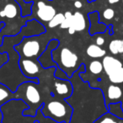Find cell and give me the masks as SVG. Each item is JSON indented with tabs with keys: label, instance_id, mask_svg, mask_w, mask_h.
Masks as SVG:
<instances>
[{
	"label": "cell",
	"instance_id": "obj_22",
	"mask_svg": "<svg viewBox=\"0 0 123 123\" xmlns=\"http://www.w3.org/2000/svg\"><path fill=\"white\" fill-rule=\"evenodd\" d=\"M82 6H83V4L80 1H79V0L74 1V7L75 8H77V9H80V8H82Z\"/></svg>",
	"mask_w": 123,
	"mask_h": 123
},
{
	"label": "cell",
	"instance_id": "obj_5",
	"mask_svg": "<svg viewBox=\"0 0 123 123\" xmlns=\"http://www.w3.org/2000/svg\"><path fill=\"white\" fill-rule=\"evenodd\" d=\"M48 111L56 117H62L67 113V109L62 103L59 101H51L48 104Z\"/></svg>",
	"mask_w": 123,
	"mask_h": 123
},
{
	"label": "cell",
	"instance_id": "obj_26",
	"mask_svg": "<svg viewBox=\"0 0 123 123\" xmlns=\"http://www.w3.org/2000/svg\"><path fill=\"white\" fill-rule=\"evenodd\" d=\"M69 1H77V0H69Z\"/></svg>",
	"mask_w": 123,
	"mask_h": 123
},
{
	"label": "cell",
	"instance_id": "obj_17",
	"mask_svg": "<svg viewBox=\"0 0 123 123\" xmlns=\"http://www.w3.org/2000/svg\"><path fill=\"white\" fill-rule=\"evenodd\" d=\"M64 16H65V19H64L63 22L61 24L60 27H61V29H68L71 26V25H72L73 14L70 11H67V12L64 14Z\"/></svg>",
	"mask_w": 123,
	"mask_h": 123
},
{
	"label": "cell",
	"instance_id": "obj_12",
	"mask_svg": "<svg viewBox=\"0 0 123 123\" xmlns=\"http://www.w3.org/2000/svg\"><path fill=\"white\" fill-rule=\"evenodd\" d=\"M121 89L116 85H110L107 90V95L110 99H118L121 97Z\"/></svg>",
	"mask_w": 123,
	"mask_h": 123
},
{
	"label": "cell",
	"instance_id": "obj_7",
	"mask_svg": "<svg viewBox=\"0 0 123 123\" xmlns=\"http://www.w3.org/2000/svg\"><path fill=\"white\" fill-rule=\"evenodd\" d=\"M25 96L27 99L32 104H37L41 100V94L38 89L35 86L29 85L26 89Z\"/></svg>",
	"mask_w": 123,
	"mask_h": 123
},
{
	"label": "cell",
	"instance_id": "obj_18",
	"mask_svg": "<svg viewBox=\"0 0 123 123\" xmlns=\"http://www.w3.org/2000/svg\"><path fill=\"white\" fill-rule=\"evenodd\" d=\"M114 16H115V11L112 9H106L104 11V13H103V17L105 19H108V20L113 19Z\"/></svg>",
	"mask_w": 123,
	"mask_h": 123
},
{
	"label": "cell",
	"instance_id": "obj_25",
	"mask_svg": "<svg viewBox=\"0 0 123 123\" xmlns=\"http://www.w3.org/2000/svg\"><path fill=\"white\" fill-rule=\"evenodd\" d=\"M0 17H6L5 12H4V10L0 11Z\"/></svg>",
	"mask_w": 123,
	"mask_h": 123
},
{
	"label": "cell",
	"instance_id": "obj_2",
	"mask_svg": "<svg viewBox=\"0 0 123 123\" xmlns=\"http://www.w3.org/2000/svg\"><path fill=\"white\" fill-rule=\"evenodd\" d=\"M38 10H37V15L41 20L49 22L51 19L56 15V9L51 5H47L42 1H40L37 4Z\"/></svg>",
	"mask_w": 123,
	"mask_h": 123
},
{
	"label": "cell",
	"instance_id": "obj_4",
	"mask_svg": "<svg viewBox=\"0 0 123 123\" xmlns=\"http://www.w3.org/2000/svg\"><path fill=\"white\" fill-rule=\"evenodd\" d=\"M40 49H41V46L37 41H28L23 46L22 52L26 57H33L37 56Z\"/></svg>",
	"mask_w": 123,
	"mask_h": 123
},
{
	"label": "cell",
	"instance_id": "obj_3",
	"mask_svg": "<svg viewBox=\"0 0 123 123\" xmlns=\"http://www.w3.org/2000/svg\"><path fill=\"white\" fill-rule=\"evenodd\" d=\"M102 65H103V69L105 71L107 75H109L110 74L114 72L116 69L120 68H122V64H121V62L118 59H116V58L111 56H105L102 61Z\"/></svg>",
	"mask_w": 123,
	"mask_h": 123
},
{
	"label": "cell",
	"instance_id": "obj_27",
	"mask_svg": "<svg viewBox=\"0 0 123 123\" xmlns=\"http://www.w3.org/2000/svg\"><path fill=\"white\" fill-rule=\"evenodd\" d=\"M122 4H123V0H122Z\"/></svg>",
	"mask_w": 123,
	"mask_h": 123
},
{
	"label": "cell",
	"instance_id": "obj_9",
	"mask_svg": "<svg viewBox=\"0 0 123 123\" xmlns=\"http://www.w3.org/2000/svg\"><path fill=\"white\" fill-rule=\"evenodd\" d=\"M22 68L25 72L27 74H30V75H35L39 72V67L37 66V64L35 62L29 59L23 60Z\"/></svg>",
	"mask_w": 123,
	"mask_h": 123
},
{
	"label": "cell",
	"instance_id": "obj_1",
	"mask_svg": "<svg viewBox=\"0 0 123 123\" xmlns=\"http://www.w3.org/2000/svg\"><path fill=\"white\" fill-rule=\"evenodd\" d=\"M60 58H61V62L62 66L66 68H74L77 64L78 60H79L78 55L67 47L63 48L61 51Z\"/></svg>",
	"mask_w": 123,
	"mask_h": 123
},
{
	"label": "cell",
	"instance_id": "obj_19",
	"mask_svg": "<svg viewBox=\"0 0 123 123\" xmlns=\"http://www.w3.org/2000/svg\"><path fill=\"white\" fill-rule=\"evenodd\" d=\"M9 96L8 92L4 89H1L0 88V101H3Z\"/></svg>",
	"mask_w": 123,
	"mask_h": 123
},
{
	"label": "cell",
	"instance_id": "obj_16",
	"mask_svg": "<svg viewBox=\"0 0 123 123\" xmlns=\"http://www.w3.org/2000/svg\"><path fill=\"white\" fill-rule=\"evenodd\" d=\"M55 88H56V93L58 94H60V95L67 94L69 91V87L68 85V84H66V83H61V82L55 83Z\"/></svg>",
	"mask_w": 123,
	"mask_h": 123
},
{
	"label": "cell",
	"instance_id": "obj_6",
	"mask_svg": "<svg viewBox=\"0 0 123 123\" xmlns=\"http://www.w3.org/2000/svg\"><path fill=\"white\" fill-rule=\"evenodd\" d=\"M70 27L74 28L75 31H82L86 28V20L84 14L80 12H75L73 14L72 25Z\"/></svg>",
	"mask_w": 123,
	"mask_h": 123
},
{
	"label": "cell",
	"instance_id": "obj_8",
	"mask_svg": "<svg viewBox=\"0 0 123 123\" xmlns=\"http://www.w3.org/2000/svg\"><path fill=\"white\" fill-rule=\"evenodd\" d=\"M86 53L89 56L93 58H99L102 57L105 55L106 51L105 50L102 49L100 46H97L95 44H91L88 46L87 50H86Z\"/></svg>",
	"mask_w": 123,
	"mask_h": 123
},
{
	"label": "cell",
	"instance_id": "obj_10",
	"mask_svg": "<svg viewBox=\"0 0 123 123\" xmlns=\"http://www.w3.org/2000/svg\"><path fill=\"white\" fill-rule=\"evenodd\" d=\"M109 50L113 55L123 53V40H113L109 45Z\"/></svg>",
	"mask_w": 123,
	"mask_h": 123
},
{
	"label": "cell",
	"instance_id": "obj_24",
	"mask_svg": "<svg viewBox=\"0 0 123 123\" xmlns=\"http://www.w3.org/2000/svg\"><path fill=\"white\" fill-rule=\"evenodd\" d=\"M107 1L109 2V4H116V3H118L120 1V0H107Z\"/></svg>",
	"mask_w": 123,
	"mask_h": 123
},
{
	"label": "cell",
	"instance_id": "obj_20",
	"mask_svg": "<svg viewBox=\"0 0 123 123\" xmlns=\"http://www.w3.org/2000/svg\"><path fill=\"white\" fill-rule=\"evenodd\" d=\"M99 123H118V122L115 121L114 119H112L111 117H110V116H106L104 119H102V121Z\"/></svg>",
	"mask_w": 123,
	"mask_h": 123
},
{
	"label": "cell",
	"instance_id": "obj_15",
	"mask_svg": "<svg viewBox=\"0 0 123 123\" xmlns=\"http://www.w3.org/2000/svg\"><path fill=\"white\" fill-rule=\"evenodd\" d=\"M102 70H103L102 62L98 61V60H94V61L91 62V63L89 64V71L93 74H100L102 72Z\"/></svg>",
	"mask_w": 123,
	"mask_h": 123
},
{
	"label": "cell",
	"instance_id": "obj_14",
	"mask_svg": "<svg viewBox=\"0 0 123 123\" xmlns=\"http://www.w3.org/2000/svg\"><path fill=\"white\" fill-rule=\"evenodd\" d=\"M65 16L62 13H58L56 14V15L51 19V21H49V27L50 28H55L57 25H61V24L64 21Z\"/></svg>",
	"mask_w": 123,
	"mask_h": 123
},
{
	"label": "cell",
	"instance_id": "obj_21",
	"mask_svg": "<svg viewBox=\"0 0 123 123\" xmlns=\"http://www.w3.org/2000/svg\"><path fill=\"white\" fill-rule=\"evenodd\" d=\"M105 43V39L101 36H99V37L96 38V45L99 46H102L103 44Z\"/></svg>",
	"mask_w": 123,
	"mask_h": 123
},
{
	"label": "cell",
	"instance_id": "obj_11",
	"mask_svg": "<svg viewBox=\"0 0 123 123\" xmlns=\"http://www.w3.org/2000/svg\"><path fill=\"white\" fill-rule=\"evenodd\" d=\"M108 77H109L110 81L113 84L123 83V68H120L115 70L114 72L110 74Z\"/></svg>",
	"mask_w": 123,
	"mask_h": 123
},
{
	"label": "cell",
	"instance_id": "obj_23",
	"mask_svg": "<svg viewBox=\"0 0 123 123\" xmlns=\"http://www.w3.org/2000/svg\"><path fill=\"white\" fill-rule=\"evenodd\" d=\"M75 32H76V31H74V28H72V27H69V28H68V33H69L70 35H74Z\"/></svg>",
	"mask_w": 123,
	"mask_h": 123
},
{
	"label": "cell",
	"instance_id": "obj_13",
	"mask_svg": "<svg viewBox=\"0 0 123 123\" xmlns=\"http://www.w3.org/2000/svg\"><path fill=\"white\" fill-rule=\"evenodd\" d=\"M4 12H5L6 17H8L9 19H13L18 14L17 8L14 4H8L4 7Z\"/></svg>",
	"mask_w": 123,
	"mask_h": 123
}]
</instances>
